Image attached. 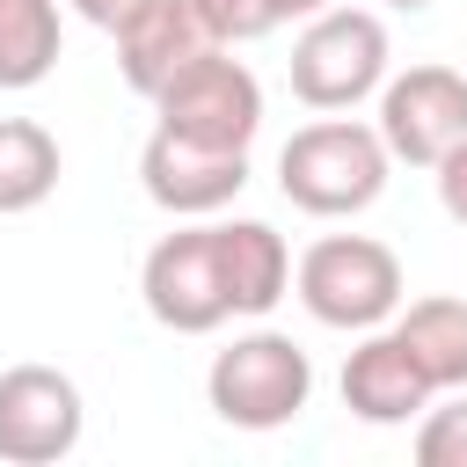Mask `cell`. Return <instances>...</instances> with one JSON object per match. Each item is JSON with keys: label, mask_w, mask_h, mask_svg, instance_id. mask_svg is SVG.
Returning a JSON list of instances; mask_svg holds the SVG:
<instances>
[{"label": "cell", "mask_w": 467, "mask_h": 467, "mask_svg": "<svg viewBox=\"0 0 467 467\" xmlns=\"http://www.w3.org/2000/svg\"><path fill=\"white\" fill-rule=\"evenodd\" d=\"M387 139L379 124H350V117H321V124H299L277 153V190L314 212V219H350L365 204H379L387 190Z\"/></svg>", "instance_id": "6da1fadb"}, {"label": "cell", "mask_w": 467, "mask_h": 467, "mask_svg": "<svg viewBox=\"0 0 467 467\" xmlns=\"http://www.w3.org/2000/svg\"><path fill=\"white\" fill-rule=\"evenodd\" d=\"M204 394H212V416L234 423V431H277L306 409L314 394V365L292 336L277 328H255V336H234L212 372H204Z\"/></svg>", "instance_id": "7a4b0ae2"}, {"label": "cell", "mask_w": 467, "mask_h": 467, "mask_svg": "<svg viewBox=\"0 0 467 467\" xmlns=\"http://www.w3.org/2000/svg\"><path fill=\"white\" fill-rule=\"evenodd\" d=\"M299 306L321 328H379L401 314V263L372 234H328L299 255Z\"/></svg>", "instance_id": "3957f363"}, {"label": "cell", "mask_w": 467, "mask_h": 467, "mask_svg": "<svg viewBox=\"0 0 467 467\" xmlns=\"http://www.w3.org/2000/svg\"><path fill=\"white\" fill-rule=\"evenodd\" d=\"M387 80V22L365 7H321L306 15L292 44V95L306 109H350Z\"/></svg>", "instance_id": "277c9868"}, {"label": "cell", "mask_w": 467, "mask_h": 467, "mask_svg": "<svg viewBox=\"0 0 467 467\" xmlns=\"http://www.w3.org/2000/svg\"><path fill=\"white\" fill-rule=\"evenodd\" d=\"M161 124L182 131V139H204V146H234L248 153L255 131H263V88L255 73L234 58V44H212L204 58H190L161 95H153Z\"/></svg>", "instance_id": "5b68a950"}, {"label": "cell", "mask_w": 467, "mask_h": 467, "mask_svg": "<svg viewBox=\"0 0 467 467\" xmlns=\"http://www.w3.org/2000/svg\"><path fill=\"white\" fill-rule=\"evenodd\" d=\"M139 292H146V314L175 336H212L234 299H226V277H219V226H182V234H161L146 248V270H139Z\"/></svg>", "instance_id": "8992f818"}, {"label": "cell", "mask_w": 467, "mask_h": 467, "mask_svg": "<svg viewBox=\"0 0 467 467\" xmlns=\"http://www.w3.org/2000/svg\"><path fill=\"white\" fill-rule=\"evenodd\" d=\"M379 139L409 168H438L467 139V80L452 66H409L379 80Z\"/></svg>", "instance_id": "52a82bcc"}, {"label": "cell", "mask_w": 467, "mask_h": 467, "mask_svg": "<svg viewBox=\"0 0 467 467\" xmlns=\"http://www.w3.org/2000/svg\"><path fill=\"white\" fill-rule=\"evenodd\" d=\"M80 387L58 365H7L0 372V460L15 467H51L80 445Z\"/></svg>", "instance_id": "ba28073f"}, {"label": "cell", "mask_w": 467, "mask_h": 467, "mask_svg": "<svg viewBox=\"0 0 467 467\" xmlns=\"http://www.w3.org/2000/svg\"><path fill=\"white\" fill-rule=\"evenodd\" d=\"M139 182H146V197H153L161 212H175V219H204V212H219V204L241 197V182H248V153H234V146H204V139H182V131L153 124V139H146V153H139Z\"/></svg>", "instance_id": "9c48e42d"}, {"label": "cell", "mask_w": 467, "mask_h": 467, "mask_svg": "<svg viewBox=\"0 0 467 467\" xmlns=\"http://www.w3.org/2000/svg\"><path fill=\"white\" fill-rule=\"evenodd\" d=\"M109 36H117V73H124V88L146 95V102H153L190 58H204V51L219 44L197 0H131Z\"/></svg>", "instance_id": "30bf717a"}, {"label": "cell", "mask_w": 467, "mask_h": 467, "mask_svg": "<svg viewBox=\"0 0 467 467\" xmlns=\"http://www.w3.org/2000/svg\"><path fill=\"white\" fill-rule=\"evenodd\" d=\"M431 394L438 387L423 379V365L409 358L394 328H365V343L343 358V409L358 423H409L431 409Z\"/></svg>", "instance_id": "8fae6325"}, {"label": "cell", "mask_w": 467, "mask_h": 467, "mask_svg": "<svg viewBox=\"0 0 467 467\" xmlns=\"http://www.w3.org/2000/svg\"><path fill=\"white\" fill-rule=\"evenodd\" d=\"M219 277H226V299L234 314H270L292 285V255H285V234L263 226V219H234L219 226Z\"/></svg>", "instance_id": "7c38bea8"}, {"label": "cell", "mask_w": 467, "mask_h": 467, "mask_svg": "<svg viewBox=\"0 0 467 467\" xmlns=\"http://www.w3.org/2000/svg\"><path fill=\"white\" fill-rule=\"evenodd\" d=\"M394 336L409 343V358L423 365L431 387H467V299H416L409 314H394Z\"/></svg>", "instance_id": "4fadbf2b"}, {"label": "cell", "mask_w": 467, "mask_h": 467, "mask_svg": "<svg viewBox=\"0 0 467 467\" xmlns=\"http://www.w3.org/2000/svg\"><path fill=\"white\" fill-rule=\"evenodd\" d=\"M58 190V139L36 117H0V212H36Z\"/></svg>", "instance_id": "5bb4252c"}, {"label": "cell", "mask_w": 467, "mask_h": 467, "mask_svg": "<svg viewBox=\"0 0 467 467\" xmlns=\"http://www.w3.org/2000/svg\"><path fill=\"white\" fill-rule=\"evenodd\" d=\"M58 66V0H0V88H36Z\"/></svg>", "instance_id": "9a60e30c"}, {"label": "cell", "mask_w": 467, "mask_h": 467, "mask_svg": "<svg viewBox=\"0 0 467 467\" xmlns=\"http://www.w3.org/2000/svg\"><path fill=\"white\" fill-rule=\"evenodd\" d=\"M197 7H204V22H212L219 44H255V36H270L277 22H292L285 0H197Z\"/></svg>", "instance_id": "2e32d148"}, {"label": "cell", "mask_w": 467, "mask_h": 467, "mask_svg": "<svg viewBox=\"0 0 467 467\" xmlns=\"http://www.w3.org/2000/svg\"><path fill=\"white\" fill-rule=\"evenodd\" d=\"M416 460L423 467H467V394L416 423Z\"/></svg>", "instance_id": "e0dca14e"}, {"label": "cell", "mask_w": 467, "mask_h": 467, "mask_svg": "<svg viewBox=\"0 0 467 467\" xmlns=\"http://www.w3.org/2000/svg\"><path fill=\"white\" fill-rule=\"evenodd\" d=\"M431 175H438V204H445V219H460V226H467V139H460Z\"/></svg>", "instance_id": "ac0fdd59"}, {"label": "cell", "mask_w": 467, "mask_h": 467, "mask_svg": "<svg viewBox=\"0 0 467 467\" xmlns=\"http://www.w3.org/2000/svg\"><path fill=\"white\" fill-rule=\"evenodd\" d=\"M73 7H80V15H88V22H95V29H117V22H124V7H131V0H73Z\"/></svg>", "instance_id": "d6986e66"}, {"label": "cell", "mask_w": 467, "mask_h": 467, "mask_svg": "<svg viewBox=\"0 0 467 467\" xmlns=\"http://www.w3.org/2000/svg\"><path fill=\"white\" fill-rule=\"evenodd\" d=\"M321 7H336V0H285V15H321Z\"/></svg>", "instance_id": "ffe728a7"}, {"label": "cell", "mask_w": 467, "mask_h": 467, "mask_svg": "<svg viewBox=\"0 0 467 467\" xmlns=\"http://www.w3.org/2000/svg\"><path fill=\"white\" fill-rule=\"evenodd\" d=\"M387 7H401V15H416V7H431V0H387Z\"/></svg>", "instance_id": "44dd1931"}]
</instances>
